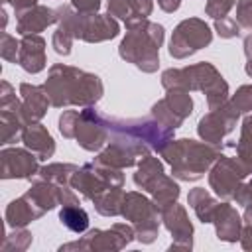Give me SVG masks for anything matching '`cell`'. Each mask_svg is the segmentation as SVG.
Returning <instances> with one entry per match:
<instances>
[{"mask_svg":"<svg viewBox=\"0 0 252 252\" xmlns=\"http://www.w3.org/2000/svg\"><path fill=\"white\" fill-rule=\"evenodd\" d=\"M59 219L73 232H83L89 226V215L79 207H63L59 213Z\"/></svg>","mask_w":252,"mask_h":252,"instance_id":"6da1fadb","label":"cell"}]
</instances>
